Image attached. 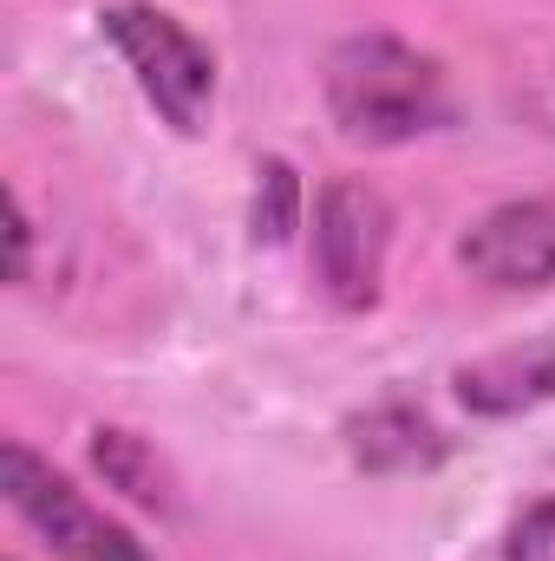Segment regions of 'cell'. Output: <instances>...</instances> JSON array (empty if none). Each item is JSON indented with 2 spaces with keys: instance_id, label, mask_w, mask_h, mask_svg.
<instances>
[{
  "instance_id": "6da1fadb",
  "label": "cell",
  "mask_w": 555,
  "mask_h": 561,
  "mask_svg": "<svg viewBox=\"0 0 555 561\" xmlns=\"http://www.w3.org/2000/svg\"><path fill=\"white\" fill-rule=\"evenodd\" d=\"M327 105L353 144H412L444 125V72L393 33H360L327 59Z\"/></svg>"
},
{
  "instance_id": "5b68a950",
  "label": "cell",
  "mask_w": 555,
  "mask_h": 561,
  "mask_svg": "<svg viewBox=\"0 0 555 561\" xmlns=\"http://www.w3.org/2000/svg\"><path fill=\"white\" fill-rule=\"evenodd\" d=\"M464 268L484 287L523 294V287H550L555 280V196H523V203H497L490 216L471 222V236L457 242Z\"/></svg>"
},
{
  "instance_id": "8992f818",
  "label": "cell",
  "mask_w": 555,
  "mask_h": 561,
  "mask_svg": "<svg viewBox=\"0 0 555 561\" xmlns=\"http://www.w3.org/2000/svg\"><path fill=\"white\" fill-rule=\"evenodd\" d=\"M457 392H464V405H477V412H523V405H536V399L555 392V346L477 359V366L457 373Z\"/></svg>"
},
{
  "instance_id": "277c9868",
  "label": "cell",
  "mask_w": 555,
  "mask_h": 561,
  "mask_svg": "<svg viewBox=\"0 0 555 561\" xmlns=\"http://www.w3.org/2000/svg\"><path fill=\"white\" fill-rule=\"evenodd\" d=\"M386 249H393V209L373 183H327L320 209H314V262L320 280L340 307H373L380 275H386Z\"/></svg>"
},
{
  "instance_id": "52a82bcc",
  "label": "cell",
  "mask_w": 555,
  "mask_h": 561,
  "mask_svg": "<svg viewBox=\"0 0 555 561\" xmlns=\"http://www.w3.org/2000/svg\"><path fill=\"white\" fill-rule=\"evenodd\" d=\"M92 457H99V470L125 490V496H138V503H170V490H163V463L144 450L132 431H99V444H92Z\"/></svg>"
},
{
  "instance_id": "3957f363",
  "label": "cell",
  "mask_w": 555,
  "mask_h": 561,
  "mask_svg": "<svg viewBox=\"0 0 555 561\" xmlns=\"http://www.w3.org/2000/svg\"><path fill=\"white\" fill-rule=\"evenodd\" d=\"M7 503L39 529V542L59 561H150L132 542L125 523H112L105 510H92L46 457H33L26 444H7Z\"/></svg>"
},
{
  "instance_id": "7a4b0ae2",
  "label": "cell",
  "mask_w": 555,
  "mask_h": 561,
  "mask_svg": "<svg viewBox=\"0 0 555 561\" xmlns=\"http://www.w3.org/2000/svg\"><path fill=\"white\" fill-rule=\"evenodd\" d=\"M99 20H105V39L118 46V59L132 66L138 92L163 112V125L203 131L209 99H216V66H209V53H203L170 13H157V7H144V0H118V7H105Z\"/></svg>"
}]
</instances>
